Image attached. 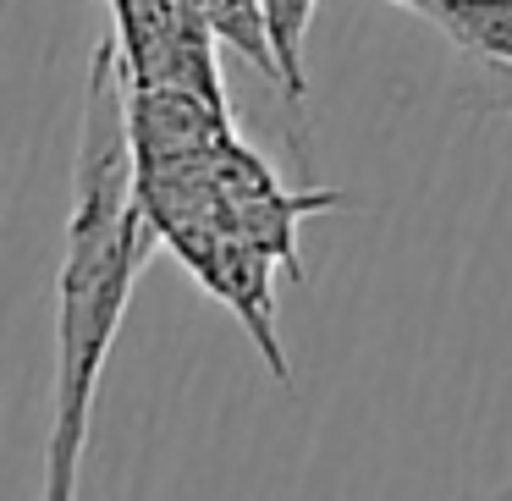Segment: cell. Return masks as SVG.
I'll return each instance as SVG.
<instances>
[{
    "instance_id": "obj_1",
    "label": "cell",
    "mask_w": 512,
    "mask_h": 501,
    "mask_svg": "<svg viewBox=\"0 0 512 501\" xmlns=\"http://www.w3.org/2000/svg\"><path fill=\"white\" fill-rule=\"evenodd\" d=\"M160 248V226L138 193L133 83L116 34L100 39L83 89V138L72 166V215L56 287V419L45 446V496L72 501L89 446V413L105 358L133 303V281Z\"/></svg>"
},
{
    "instance_id": "obj_4",
    "label": "cell",
    "mask_w": 512,
    "mask_h": 501,
    "mask_svg": "<svg viewBox=\"0 0 512 501\" xmlns=\"http://www.w3.org/2000/svg\"><path fill=\"white\" fill-rule=\"evenodd\" d=\"M204 23L215 28L221 45H232L254 72H265L270 83H281V61L270 45V23H265V0H199Z\"/></svg>"
},
{
    "instance_id": "obj_2",
    "label": "cell",
    "mask_w": 512,
    "mask_h": 501,
    "mask_svg": "<svg viewBox=\"0 0 512 501\" xmlns=\"http://www.w3.org/2000/svg\"><path fill=\"white\" fill-rule=\"evenodd\" d=\"M215 182H221V204L276 265H287L292 276H303L298 259V226L320 210H342V193H287L276 182V171L226 127L215 138Z\"/></svg>"
},
{
    "instance_id": "obj_7",
    "label": "cell",
    "mask_w": 512,
    "mask_h": 501,
    "mask_svg": "<svg viewBox=\"0 0 512 501\" xmlns=\"http://www.w3.org/2000/svg\"><path fill=\"white\" fill-rule=\"evenodd\" d=\"M402 6H408V12H413V0H402Z\"/></svg>"
},
{
    "instance_id": "obj_5",
    "label": "cell",
    "mask_w": 512,
    "mask_h": 501,
    "mask_svg": "<svg viewBox=\"0 0 512 501\" xmlns=\"http://www.w3.org/2000/svg\"><path fill=\"white\" fill-rule=\"evenodd\" d=\"M314 0H265V23H270V45L281 61V94L292 105L309 100V72H303V34H309Z\"/></svg>"
},
{
    "instance_id": "obj_3",
    "label": "cell",
    "mask_w": 512,
    "mask_h": 501,
    "mask_svg": "<svg viewBox=\"0 0 512 501\" xmlns=\"http://www.w3.org/2000/svg\"><path fill=\"white\" fill-rule=\"evenodd\" d=\"M413 12L430 17L457 50L512 67V0H413Z\"/></svg>"
},
{
    "instance_id": "obj_6",
    "label": "cell",
    "mask_w": 512,
    "mask_h": 501,
    "mask_svg": "<svg viewBox=\"0 0 512 501\" xmlns=\"http://www.w3.org/2000/svg\"><path fill=\"white\" fill-rule=\"evenodd\" d=\"M496 496H512V479H507V485H501V490H496Z\"/></svg>"
}]
</instances>
